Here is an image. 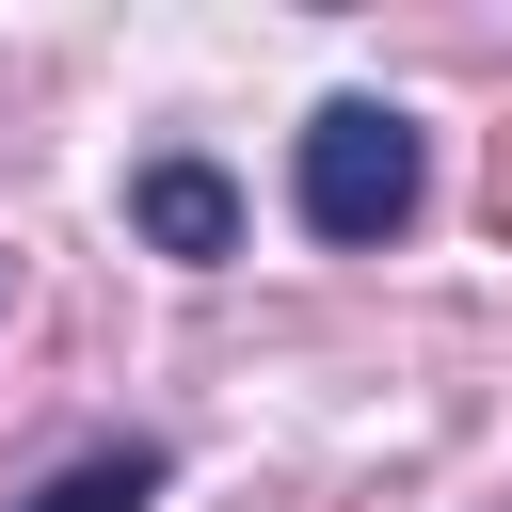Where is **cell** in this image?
<instances>
[{"label":"cell","mask_w":512,"mask_h":512,"mask_svg":"<svg viewBox=\"0 0 512 512\" xmlns=\"http://www.w3.org/2000/svg\"><path fill=\"white\" fill-rule=\"evenodd\" d=\"M416 112H384V96H320V128H304V160H288V192H304V224L320 240H400L416 224Z\"/></svg>","instance_id":"cell-1"},{"label":"cell","mask_w":512,"mask_h":512,"mask_svg":"<svg viewBox=\"0 0 512 512\" xmlns=\"http://www.w3.org/2000/svg\"><path fill=\"white\" fill-rule=\"evenodd\" d=\"M128 224H144L160 256H192V272L240 256V192H224L208 160H144V176H128Z\"/></svg>","instance_id":"cell-2"},{"label":"cell","mask_w":512,"mask_h":512,"mask_svg":"<svg viewBox=\"0 0 512 512\" xmlns=\"http://www.w3.org/2000/svg\"><path fill=\"white\" fill-rule=\"evenodd\" d=\"M144 496H160V448H96V464H64L32 512H144Z\"/></svg>","instance_id":"cell-3"}]
</instances>
